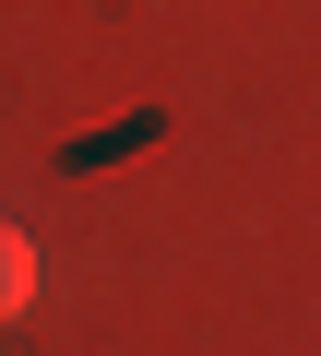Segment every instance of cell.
Returning <instances> with one entry per match:
<instances>
[{"instance_id":"cell-1","label":"cell","mask_w":321,"mask_h":356,"mask_svg":"<svg viewBox=\"0 0 321 356\" xmlns=\"http://www.w3.org/2000/svg\"><path fill=\"white\" fill-rule=\"evenodd\" d=\"M13 309H36V238L0 226V321H13Z\"/></svg>"}]
</instances>
